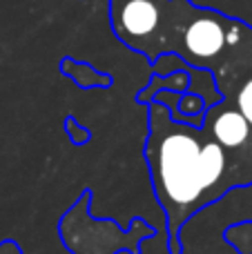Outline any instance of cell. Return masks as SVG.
<instances>
[{
    "instance_id": "cell-1",
    "label": "cell",
    "mask_w": 252,
    "mask_h": 254,
    "mask_svg": "<svg viewBox=\"0 0 252 254\" xmlns=\"http://www.w3.org/2000/svg\"><path fill=\"white\" fill-rule=\"evenodd\" d=\"M143 154L156 201L168 216L170 254H183L179 237L188 219L232 188H244L246 181L237 176L232 156L203 125L174 123L159 101L150 103V134Z\"/></svg>"
},
{
    "instance_id": "cell-2",
    "label": "cell",
    "mask_w": 252,
    "mask_h": 254,
    "mask_svg": "<svg viewBox=\"0 0 252 254\" xmlns=\"http://www.w3.org/2000/svg\"><path fill=\"white\" fill-rule=\"evenodd\" d=\"M203 127L228 154L244 152L252 140V127L237 107H208Z\"/></svg>"
},
{
    "instance_id": "cell-3",
    "label": "cell",
    "mask_w": 252,
    "mask_h": 254,
    "mask_svg": "<svg viewBox=\"0 0 252 254\" xmlns=\"http://www.w3.org/2000/svg\"><path fill=\"white\" fill-rule=\"evenodd\" d=\"M226 29L217 18L201 16L196 20L190 22V27L183 34V45L186 52L192 58H196L194 63L210 61V58L219 56L226 47Z\"/></svg>"
},
{
    "instance_id": "cell-4",
    "label": "cell",
    "mask_w": 252,
    "mask_h": 254,
    "mask_svg": "<svg viewBox=\"0 0 252 254\" xmlns=\"http://www.w3.org/2000/svg\"><path fill=\"white\" fill-rule=\"evenodd\" d=\"M161 11L152 0H129V2L123 4L121 9V38H127V36H134V38H143V36H150L152 31L159 25Z\"/></svg>"
},
{
    "instance_id": "cell-5",
    "label": "cell",
    "mask_w": 252,
    "mask_h": 254,
    "mask_svg": "<svg viewBox=\"0 0 252 254\" xmlns=\"http://www.w3.org/2000/svg\"><path fill=\"white\" fill-rule=\"evenodd\" d=\"M226 241L232 243L241 254H252V221L230 225L226 230Z\"/></svg>"
},
{
    "instance_id": "cell-6",
    "label": "cell",
    "mask_w": 252,
    "mask_h": 254,
    "mask_svg": "<svg viewBox=\"0 0 252 254\" xmlns=\"http://www.w3.org/2000/svg\"><path fill=\"white\" fill-rule=\"evenodd\" d=\"M237 110L244 114V119L250 123L252 127V78L246 80L244 87L239 89V94H237Z\"/></svg>"
},
{
    "instance_id": "cell-7",
    "label": "cell",
    "mask_w": 252,
    "mask_h": 254,
    "mask_svg": "<svg viewBox=\"0 0 252 254\" xmlns=\"http://www.w3.org/2000/svg\"><path fill=\"white\" fill-rule=\"evenodd\" d=\"M0 254H22V250L13 241H4L2 246H0Z\"/></svg>"
}]
</instances>
